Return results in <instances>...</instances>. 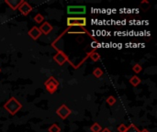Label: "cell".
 <instances>
[{
    "instance_id": "1",
    "label": "cell",
    "mask_w": 157,
    "mask_h": 132,
    "mask_svg": "<svg viewBox=\"0 0 157 132\" xmlns=\"http://www.w3.org/2000/svg\"><path fill=\"white\" fill-rule=\"evenodd\" d=\"M4 108L6 109L11 116H15L21 108H22V105H21V103L18 99H16L14 96H12L5 103Z\"/></svg>"
},
{
    "instance_id": "2",
    "label": "cell",
    "mask_w": 157,
    "mask_h": 132,
    "mask_svg": "<svg viewBox=\"0 0 157 132\" xmlns=\"http://www.w3.org/2000/svg\"><path fill=\"white\" fill-rule=\"evenodd\" d=\"M59 85H60V83L54 76H50L44 82V86L46 90L50 94H54L57 91Z\"/></svg>"
},
{
    "instance_id": "3",
    "label": "cell",
    "mask_w": 157,
    "mask_h": 132,
    "mask_svg": "<svg viewBox=\"0 0 157 132\" xmlns=\"http://www.w3.org/2000/svg\"><path fill=\"white\" fill-rule=\"evenodd\" d=\"M68 27H85L87 22L85 17H68L66 19Z\"/></svg>"
},
{
    "instance_id": "4",
    "label": "cell",
    "mask_w": 157,
    "mask_h": 132,
    "mask_svg": "<svg viewBox=\"0 0 157 132\" xmlns=\"http://www.w3.org/2000/svg\"><path fill=\"white\" fill-rule=\"evenodd\" d=\"M68 15H85L86 13L85 6H68L67 7Z\"/></svg>"
},
{
    "instance_id": "5",
    "label": "cell",
    "mask_w": 157,
    "mask_h": 132,
    "mask_svg": "<svg viewBox=\"0 0 157 132\" xmlns=\"http://www.w3.org/2000/svg\"><path fill=\"white\" fill-rule=\"evenodd\" d=\"M56 114L61 119L64 120L72 114V110L69 107H67L66 105H62L61 107L56 110Z\"/></svg>"
},
{
    "instance_id": "6",
    "label": "cell",
    "mask_w": 157,
    "mask_h": 132,
    "mask_svg": "<svg viewBox=\"0 0 157 132\" xmlns=\"http://www.w3.org/2000/svg\"><path fill=\"white\" fill-rule=\"evenodd\" d=\"M53 60H54L59 65L62 66V65H63L64 63H65L68 61V57H67V55L64 53L63 51H58L57 53L54 56H53Z\"/></svg>"
},
{
    "instance_id": "7",
    "label": "cell",
    "mask_w": 157,
    "mask_h": 132,
    "mask_svg": "<svg viewBox=\"0 0 157 132\" xmlns=\"http://www.w3.org/2000/svg\"><path fill=\"white\" fill-rule=\"evenodd\" d=\"M18 9L19 10V12L23 16H28L32 11V10H33V8H32L28 2L23 1L22 3H21L20 6L19 7Z\"/></svg>"
},
{
    "instance_id": "8",
    "label": "cell",
    "mask_w": 157,
    "mask_h": 132,
    "mask_svg": "<svg viewBox=\"0 0 157 132\" xmlns=\"http://www.w3.org/2000/svg\"><path fill=\"white\" fill-rule=\"evenodd\" d=\"M28 34H29V36H30L33 40H37L41 36V32L40 29L38 28V27H36V26L32 27V28L29 30Z\"/></svg>"
},
{
    "instance_id": "9",
    "label": "cell",
    "mask_w": 157,
    "mask_h": 132,
    "mask_svg": "<svg viewBox=\"0 0 157 132\" xmlns=\"http://www.w3.org/2000/svg\"><path fill=\"white\" fill-rule=\"evenodd\" d=\"M39 29H40V30H41V34H44V35L50 34L52 31V29H53L52 26L50 23H49V22H43Z\"/></svg>"
},
{
    "instance_id": "10",
    "label": "cell",
    "mask_w": 157,
    "mask_h": 132,
    "mask_svg": "<svg viewBox=\"0 0 157 132\" xmlns=\"http://www.w3.org/2000/svg\"><path fill=\"white\" fill-rule=\"evenodd\" d=\"M23 2V0H5V3L8 4L12 10H17Z\"/></svg>"
},
{
    "instance_id": "11",
    "label": "cell",
    "mask_w": 157,
    "mask_h": 132,
    "mask_svg": "<svg viewBox=\"0 0 157 132\" xmlns=\"http://www.w3.org/2000/svg\"><path fill=\"white\" fill-rule=\"evenodd\" d=\"M129 83H131L132 86L137 87L142 81H140V79L137 75H133V76H132L131 78H129Z\"/></svg>"
},
{
    "instance_id": "12",
    "label": "cell",
    "mask_w": 157,
    "mask_h": 132,
    "mask_svg": "<svg viewBox=\"0 0 157 132\" xmlns=\"http://www.w3.org/2000/svg\"><path fill=\"white\" fill-rule=\"evenodd\" d=\"M89 57L90 59L93 61V62H98L100 60V55L98 52L96 51H92L89 53Z\"/></svg>"
},
{
    "instance_id": "13",
    "label": "cell",
    "mask_w": 157,
    "mask_h": 132,
    "mask_svg": "<svg viewBox=\"0 0 157 132\" xmlns=\"http://www.w3.org/2000/svg\"><path fill=\"white\" fill-rule=\"evenodd\" d=\"M93 75L96 78H101L103 76V75H104V72L102 71L101 68L97 67V68H95V69L93 70Z\"/></svg>"
},
{
    "instance_id": "14",
    "label": "cell",
    "mask_w": 157,
    "mask_h": 132,
    "mask_svg": "<svg viewBox=\"0 0 157 132\" xmlns=\"http://www.w3.org/2000/svg\"><path fill=\"white\" fill-rule=\"evenodd\" d=\"M90 130L92 132H100L102 130V127L100 124H98L97 122H95L93 125L90 127Z\"/></svg>"
},
{
    "instance_id": "15",
    "label": "cell",
    "mask_w": 157,
    "mask_h": 132,
    "mask_svg": "<svg viewBox=\"0 0 157 132\" xmlns=\"http://www.w3.org/2000/svg\"><path fill=\"white\" fill-rule=\"evenodd\" d=\"M106 102L107 103V105H110V107H112V105H114L117 102V99L113 96H107V99H106Z\"/></svg>"
},
{
    "instance_id": "16",
    "label": "cell",
    "mask_w": 157,
    "mask_h": 132,
    "mask_svg": "<svg viewBox=\"0 0 157 132\" xmlns=\"http://www.w3.org/2000/svg\"><path fill=\"white\" fill-rule=\"evenodd\" d=\"M48 130L49 132H61V128L57 124H52Z\"/></svg>"
},
{
    "instance_id": "17",
    "label": "cell",
    "mask_w": 157,
    "mask_h": 132,
    "mask_svg": "<svg viewBox=\"0 0 157 132\" xmlns=\"http://www.w3.org/2000/svg\"><path fill=\"white\" fill-rule=\"evenodd\" d=\"M34 21L36 23H39V24L43 23V21H44V17H43V15L39 13L34 17Z\"/></svg>"
},
{
    "instance_id": "18",
    "label": "cell",
    "mask_w": 157,
    "mask_h": 132,
    "mask_svg": "<svg viewBox=\"0 0 157 132\" xmlns=\"http://www.w3.org/2000/svg\"><path fill=\"white\" fill-rule=\"evenodd\" d=\"M125 132H140L139 129L137 128L136 126L132 124V125H129L128 128H127V130Z\"/></svg>"
},
{
    "instance_id": "19",
    "label": "cell",
    "mask_w": 157,
    "mask_h": 132,
    "mask_svg": "<svg viewBox=\"0 0 157 132\" xmlns=\"http://www.w3.org/2000/svg\"><path fill=\"white\" fill-rule=\"evenodd\" d=\"M132 71L135 73H140V72L143 71V66H140L139 63H136V64H134L132 66Z\"/></svg>"
},
{
    "instance_id": "20",
    "label": "cell",
    "mask_w": 157,
    "mask_h": 132,
    "mask_svg": "<svg viewBox=\"0 0 157 132\" xmlns=\"http://www.w3.org/2000/svg\"><path fill=\"white\" fill-rule=\"evenodd\" d=\"M127 128H128V127L125 124H121L120 126L118 127L117 129H118V132H125L127 130Z\"/></svg>"
},
{
    "instance_id": "21",
    "label": "cell",
    "mask_w": 157,
    "mask_h": 132,
    "mask_svg": "<svg viewBox=\"0 0 157 132\" xmlns=\"http://www.w3.org/2000/svg\"><path fill=\"white\" fill-rule=\"evenodd\" d=\"M100 132H112L109 129H107V128H105V129H102V130Z\"/></svg>"
},
{
    "instance_id": "22",
    "label": "cell",
    "mask_w": 157,
    "mask_h": 132,
    "mask_svg": "<svg viewBox=\"0 0 157 132\" xmlns=\"http://www.w3.org/2000/svg\"><path fill=\"white\" fill-rule=\"evenodd\" d=\"M140 132H150L147 129H143V130H140Z\"/></svg>"
},
{
    "instance_id": "23",
    "label": "cell",
    "mask_w": 157,
    "mask_h": 132,
    "mask_svg": "<svg viewBox=\"0 0 157 132\" xmlns=\"http://www.w3.org/2000/svg\"><path fill=\"white\" fill-rule=\"evenodd\" d=\"M0 72H1V68H0Z\"/></svg>"
}]
</instances>
